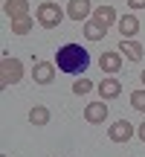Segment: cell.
Listing matches in <instances>:
<instances>
[{
  "instance_id": "7",
  "label": "cell",
  "mask_w": 145,
  "mask_h": 157,
  "mask_svg": "<svg viewBox=\"0 0 145 157\" xmlns=\"http://www.w3.org/2000/svg\"><path fill=\"white\" fill-rule=\"evenodd\" d=\"M84 119H87L90 125H102L107 119V105H105V99L102 102H90L87 108H84Z\"/></svg>"
},
{
  "instance_id": "1",
  "label": "cell",
  "mask_w": 145,
  "mask_h": 157,
  "mask_svg": "<svg viewBox=\"0 0 145 157\" xmlns=\"http://www.w3.org/2000/svg\"><path fill=\"white\" fill-rule=\"evenodd\" d=\"M90 64V52L84 50L81 44H64L61 50L55 52V67L61 73H70V76H78L84 73Z\"/></svg>"
},
{
  "instance_id": "5",
  "label": "cell",
  "mask_w": 145,
  "mask_h": 157,
  "mask_svg": "<svg viewBox=\"0 0 145 157\" xmlns=\"http://www.w3.org/2000/svg\"><path fill=\"white\" fill-rule=\"evenodd\" d=\"M87 15H93V3L90 0H70L67 3V17L70 21H87Z\"/></svg>"
},
{
  "instance_id": "6",
  "label": "cell",
  "mask_w": 145,
  "mask_h": 157,
  "mask_svg": "<svg viewBox=\"0 0 145 157\" xmlns=\"http://www.w3.org/2000/svg\"><path fill=\"white\" fill-rule=\"evenodd\" d=\"M122 61H125V56H122L119 50L102 52V56H99V67L105 70V73H119V70H122Z\"/></svg>"
},
{
  "instance_id": "4",
  "label": "cell",
  "mask_w": 145,
  "mask_h": 157,
  "mask_svg": "<svg viewBox=\"0 0 145 157\" xmlns=\"http://www.w3.org/2000/svg\"><path fill=\"white\" fill-rule=\"evenodd\" d=\"M107 137H110V143H128L131 137H134V125H131L128 119H116V122L107 128Z\"/></svg>"
},
{
  "instance_id": "14",
  "label": "cell",
  "mask_w": 145,
  "mask_h": 157,
  "mask_svg": "<svg viewBox=\"0 0 145 157\" xmlns=\"http://www.w3.org/2000/svg\"><path fill=\"white\" fill-rule=\"evenodd\" d=\"M29 122L38 125V128L46 125V122H50V108H46V105H35L32 111H29Z\"/></svg>"
},
{
  "instance_id": "20",
  "label": "cell",
  "mask_w": 145,
  "mask_h": 157,
  "mask_svg": "<svg viewBox=\"0 0 145 157\" xmlns=\"http://www.w3.org/2000/svg\"><path fill=\"white\" fill-rule=\"evenodd\" d=\"M136 137H139V140L145 143V122H139V128H136Z\"/></svg>"
},
{
  "instance_id": "11",
  "label": "cell",
  "mask_w": 145,
  "mask_h": 157,
  "mask_svg": "<svg viewBox=\"0 0 145 157\" xmlns=\"http://www.w3.org/2000/svg\"><path fill=\"white\" fill-rule=\"evenodd\" d=\"M119 52H122L128 61H139L145 50H142V44H136L134 38H122V41H119Z\"/></svg>"
},
{
  "instance_id": "2",
  "label": "cell",
  "mask_w": 145,
  "mask_h": 157,
  "mask_svg": "<svg viewBox=\"0 0 145 157\" xmlns=\"http://www.w3.org/2000/svg\"><path fill=\"white\" fill-rule=\"evenodd\" d=\"M64 17H67V12H64L58 3H50V0H46V3H41L38 9H35V21H38L44 29H52V26H58V23H61Z\"/></svg>"
},
{
  "instance_id": "9",
  "label": "cell",
  "mask_w": 145,
  "mask_h": 157,
  "mask_svg": "<svg viewBox=\"0 0 145 157\" xmlns=\"http://www.w3.org/2000/svg\"><path fill=\"white\" fill-rule=\"evenodd\" d=\"M32 78L38 84H52V78H55V64L52 61H38L32 67Z\"/></svg>"
},
{
  "instance_id": "13",
  "label": "cell",
  "mask_w": 145,
  "mask_h": 157,
  "mask_svg": "<svg viewBox=\"0 0 145 157\" xmlns=\"http://www.w3.org/2000/svg\"><path fill=\"white\" fill-rule=\"evenodd\" d=\"M116 26H119V32H122V38H134V35L139 32V17L136 15H122Z\"/></svg>"
},
{
  "instance_id": "10",
  "label": "cell",
  "mask_w": 145,
  "mask_h": 157,
  "mask_svg": "<svg viewBox=\"0 0 145 157\" xmlns=\"http://www.w3.org/2000/svg\"><path fill=\"white\" fill-rule=\"evenodd\" d=\"M3 12H6L9 21H17V17H26L29 15V3H26V0H6Z\"/></svg>"
},
{
  "instance_id": "3",
  "label": "cell",
  "mask_w": 145,
  "mask_h": 157,
  "mask_svg": "<svg viewBox=\"0 0 145 157\" xmlns=\"http://www.w3.org/2000/svg\"><path fill=\"white\" fill-rule=\"evenodd\" d=\"M20 78H23V64L17 58H12L9 52H3V58H0V84L9 87V84H17Z\"/></svg>"
},
{
  "instance_id": "16",
  "label": "cell",
  "mask_w": 145,
  "mask_h": 157,
  "mask_svg": "<svg viewBox=\"0 0 145 157\" xmlns=\"http://www.w3.org/2000/svg\"><path fill=\"white\" fill-rule=\"evenodd\" d=\"M105 32H107V29H102L96 21H87V23H84V38H87V41H99Z\"/></svg>"
},
{
  "instance_id": "18",
  "label": "cell",
  "mask_w": 145,
  "mask_h": 157,
  "mask_svg": "<svg viewBox=\"0 0 145 157\" xmlns=\"http://www.w3.org/2000/svg\"><path fill=\"white\" fill-rule=\"evenodd\" d=\"M131 105L139 113H145V90H134V93H131Z\"/></svg>"
},
{
  "instance_id": "19",
  "label": "cell",
  "mask_w": 145,
  "mask_h": 157,
  "mask_svg": "<svg viewBox=\"0 0 145 157\" xmlns=\"http://www.w3.org/2000/svg\"><path fill=\"white\" fill-rule=\"evenodd\" d=\"M131 9H145V0H128Z\"/></svg>"
},
{
  "instance_id": "17",
  "label": "cell",
  "mask_w": 145,
  "mask_h": 157,
  "mask_svg": "<svg viewBox=\"0 0 145 157\" xmlns=\"http://www.w3.org/2000/svg\"><path fill=\"white\" fill-rule=\"evenodd\" d=\"M90 90H93V82H90V78H76V82H72V93L76 96H87Z\"/></svg>"
},
{
  "instance_id": "8",
  "label": "cell",
  "mask_w": 145,
  "mask_h": 157,
  "mask_svg": "<svg viewBox=\"0 0 145 157\" xmlns=\"http://www.w3.org/2000/svg\"><path fill=\"white\" fill-rule=\"evenodd\" d=\"M93 21L99 23L102 29H107V26H113V23H119V15H116L113 6H96L93 9Z\"/></svg>"
},
{
  "instance_id": "12",
  "label": "cell",
  "mask_w": 145,
  "mask_h": 157,
  "mask_svg": "<svg viewBox=\"0 0 145 157\" xmlns=\"http://www.w3.org/2000/svg\"><path fill=\"white\" fill-rule=\"evenodd\" d=\"M122 93V82H119V78H102L99 82V96L102 99H116V96Z\"/></svg>"
},
{
  "instance_id": "21",
  "label": "cell",
  "mask_w": 145,
  "mask_h": 157,
  "mask_svg": "<svg viewBox=\"0 0 145 157\" xmlns=\"http://www.w3.org/2000/svg\"><path fill=\"white\" fill-rule=\"evenodd\" d=\"M139 78H142V84H145V70H142V76H139Z\"/></svg>"
},
{
  "instance_id": "15",
  "label": "cell",
  "mask_w": 145,
  "mask_h": 157,
  "mask_svg": "<svg viewBox=\"0 0 145 157\" xmlns=\"http://www.w3.org/2000/svg\"><path fill=\"white\" fill-rule=\"evenodd\" d=\"M32 26H35L32 15H26V17H17V21H12V32H15V35H29V32H32Z\"/></svg>"
}]
</instances>
